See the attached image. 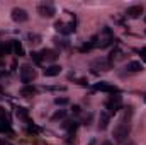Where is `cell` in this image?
Returning <instances> with one entry per match:
<instances>
[{"mask_svg": "<svg viewBox=\"0 0 146 145\" xmlns=\"http://www.w3.org/2000/svg\"><path fill=\"white\" fill-rule=\"evenodd\" d=\"M129 111L126 113V116L117 123V126L114 128V138L115 142H121L124 144L129 137V132H131V125H129V114H131V108H127Z\"/></svg>", "mask_w": 146, "mask_h": 145, "instance_id": "1", "label": "cell"}, {"mask_svg": "<svg viewBox=\"0 0 146 145\" xmlns=\"http://www.w3.org/2000/svg\"><path fill=\"white\" fill-rule=\"evenodd\" d=\"M37 14H39L41 17L49 19V17H53V15L56 14V10H54V7H53L51 3H41V5L37 7Z\"/></svg>", "mask_w": 146, "mask_h": 145, "instance_id": "5", "label": "cell"}, {"mask_svg": "<svg viewBox=\"0 0 146 145\" xmlns=\"http://www.w3.org/2000/svg\"><path fill=\"white\" fill-rule=\"evenodd\" d=\"M37 73H36V68L33 67V65H22L21 67V80L26 84V85H31V82L33 80H36Z\"/></svg>", "mask_w": 146, "mask_h": 145, "instance_id": "2", "label": "cell"}, {"mask_svg": "<svg viewBox=\"0 0 146 145\" xmlns=\"http://www.w3.org/2000/svg\"><path fill=\"white\" fill-rule=\"evenodd\" d=\"M145 21H146V17H145Z\"/></svg>", "mask_w": 146, "mask_h": 145, "instance_id": "31", "label": "cell"}, {"mask_svg": "<svg viewBox=\"0 0 146 145\" xmlns=\"http://www.w3.org/2000/svg\"><path fill=\"white\" fill-rule=\"evenodd\" d=\"M60 73H61V67H60V65H51V67L44 68V75H46V77H56V75H60Z\"/></svg>", "mask_w": 146, "mask_h": 145, "instance_id": "11", "label": "cell"}, {"mask_svg": "<svg viewBox=\"0 0 146 145\" xmlns=\"http://www.w3.org/2000/svg\"><path fill=\"white\" fill-rule=\"evenodd\" d=\"M54 43H56L58 46H61V48H68V46H70L68 39H65V38H54Z\"/></svg>", "mask_w": 146, "mask_h": 145, "instance_id": "19", "label": "cell"}, {"mask_svg": "<svg viewBox=\"0 0 146 145\" xmlns=\"http://www.w3.org/2000/svg\"><path fill=\"white\" fill-rule=\"evenodd\" d=\"M15 114H17L19 118H22V119H26L27 123H31V121H29V118H27V111H26L24 108H17V109H15Z\"/></svg>", "mask_w": 146, "mask_h": 145, "instance_id": "17", "label": "cell"}, {"mask_svg": "<svg viewBox=\"0 0 146 145\" xmlns=\"http://www.w3.org/2000/svg\"><path fill=\"white\" fill-rule=\"evenodd\" d=\"M97 91H102V92H109V94H117L119 92V89L117 87H114V85H109V84H106V82H99V84H95L94 85Z\"/></svg>", "mask_w": 146, "mask_h": 145, "instance_id": "9", "label": "cell"}, {"mask_svg": "<svg viewBox=\"0 0 146 145\" xmlns=\"http://www.w3.org/2000/svg\"><path fill=\"white\" fill-rule=\"evenodd\" d=\"M126 145H136V144H134V142H127Z\"/></svg>", "mask_w": 146, "mask_h": 145, "instance_id": "27", "label": "cell"}, {"mask_svg": "<svg viewBox=\"0 0 146 145\" xmlns=\"http://www.w3.org/2000/svg\"><path fill=\"white\" fill-rule=\"evenodd\" d=\"M54 28H56V31L58 33H61V34H70L75 31V24H65V22H61V21H58L56 24H54Z\"/></svg>", "mask_w": 146, "mask_h": 145, "instance_id": "8", "label": "cell"}, {"mask_svg": "<svg viewBox=\"0 0 146 145\" xmlns=\"http://www.w3.org/2000/svg\"><path fill=\"white\" fill-rule=\"evenodd\" d=\"M78 84H80V85H88V82H87L85 79H80V80H78Z\"/></svg>", "mask_w": 146, "mask_h": 145, "instance_id": "23", "label": "cell"}, {"mask_svg": "<svg viewBox=\"0 0 146 145\" xmlns=\"http://www.w3.org/2000/svg\"><path fill=\"white\" fill-rule=\"evenodd\" d=\"M141 14H143V5H133V7H129V9L126 10V15H127V17H133V19L139 17Z\"/></svg>", "mask_w": 146, "mask_h": 145, "instance_id": "10", "label": "cell"}, {"mask_svg": "<svg viewBox=\"0 0 146 145\" xmlns=\"http://www.w3.org/2000/svg\"><path fill=\"white\" fill-rule=\"evenodd\" d=\"M126 68H127V72L136 73V72H141V70H143V65H141L139 62H129Z\"/></svg>", "mask_w": 146, "mask_h": 145, "instance_id": "14", "label": "cell"}, {"mask_svg": "<svg viewBox=\"0 0 146 145\" xmlns=\"http://www.w3.org/2000/svg\"><path fill=\"white\" fill-rule=\"evenodd\" d=\"M12 19H14L15 22H26V21L29 19V14H27L24 9L15 7V9H12Z\"/></svg>", "mask_w": 146, "mask_h": 145, "instance_id": "6", "label": "cell"}, {"mask_svg": "<svg viewBox=\"0 0 146 145\" xmlns=\"http://www.w3.org/2000/svg\"><path fill=\"white\" fill-rule=\"evenodd\" d=\"M0 132H7V133H10L12 130H10V126H9V123L3 119V118H0Z\"/></svg>", "mask_w": 146, "mask_h": 145, "instance_id": "20", "label": "cell"}, {"mask_svg": "<svg viewBox=\"0 0 146 145\" xmlns=\"http://www.w3.org/2000/svg\"><path fill=\"white\" fill-rule=\"evenodd\" d=\"M39 56H41V62H56L60 55L56 50H42L39 53Z\"/></svg>", "mask_w": 146, "mask_h": 145, "instance_id": "7", "label": "cell"}, {"mask_svg": "<svg viewBox=\"0 0 146 145\" xmlns=\"http://www.w3.org/2000/svg\"><path fill=\"white\" fill-rule=\"evenodd\" d=\"M122 108V101H121V96H110L109 99H107V103H106V109L109 111V114H114V113H117L119 109Z\"/></svg>", "mask_w": 146, "mask_h": 145, "instance_id": "3", "label": "cell"}, {"mask_svg": "<svg viewBox=\"0 0 146 145\" xmlns=\"http://www.w3.org/2000/svg\"><path fill=\"white\" fill-rule=\"evenodd\" d=\"M109 113H100V118H99V128L100 130H106L109 126Z\"/></svg>", "mask_w": 146, "mask_h": 145, "instance_id": "12", "label": "cell"}, {"mask_svg": "<svg viewBox=\"0 0 146 145\" xmlns=\"http://www.w3.org/2000/svg\"><path fill=\"white\" fill-rule=\"evenodd\" d=\"M0 145H9V142H5V140H2V142H0Z\"/></svg>", "mask_w": 146, "mask_h": 145, "instance_id": "26", "label": "cell"}, {"mask_svg": "<svg viewBox=\"0 0 146 145\" xmlns=\"http://www.w3.org/2000/svg\"><path fill=\"white\" fill-rule=\"evenodd\" d=\"M141 58L146 62V48H143V50H141Z\"/></svg>", "mask_w": 146, "mask_h": 145, "instance_id": "24", "label": "cell"}, {"mask_svg": "<svg viewBox=\"0 0 146 145\" xmlns=\"http://www.w3.org/2000/svg\"><path fill=\"white\" fill-rule=\"evenodd\" d=\"M21 94H22L24 97L34 96V94H36V87H34V85H24V87H22V91H21Z\"/></svg>", "mask_w": 146, "mask_h": 145, "instance_id": "15", "label": "cell"}, {"mask_svg": "<svg viewBox=\"0 0 146 145\" xmlns=\"http://www.w3.org/2000/svg\"><path fill=\"white\" fill-rule=\"evenodd\" d=\"M104 145H114V144H110V142H106V144H104Z\"/></svg>", "mask_w": 146, "mask_h": 145, "instance_id": "28", "label": "cell"}, {"mask_svg": "<svg viewBox=\"0 0 146 145\" xmlns=\"http://www.w3.org/2000/svg\"><path fill=\"white\" fill-rule=\"evenodd\" d=\"M2 75H3V72H0V77H2Z\"/></svg>", "mask_w": 146, "mask_h": 145, "instance_id": "30", "label": "cell"}, {"mask_svg": "<svg viewBox=\"0 0 146 145\" xmlns=\"http://www.w3.org/2000/svg\"><path fill=\"white\" fill-rule=\"evenodd\" d=\"M12 50H14V53H15V55H19V56H24V55H26L24 46H22V43H21V41H14V43H12Z\"/></svg>", "mask_w": 146, "mask_h": 145, "instance_id": "13", "label": "cell"}, {"mask_svg": "<svg viewBox=\"0 0 146 145\" xmlns=\"http://www.w3.org/2000/svg\"><path fill=\"white\" fill-rule=\"evenodd\" d=\"M27 39H29L31 44H39V43H41V36H39V34H34V33H29V34H27Z\"/></svg>", "mask_w": 146, "mask_h": 145, "instance_id": "16", "label": "cell"}, {"mask_svg": "<svg viewBox=\"0 0 146 145\" xmlns=\"http://www.w3.org/2000/svg\"><path fill=\"white\" fill-rule=\"evenodd\" d=\"M110 67H112V62L110 60H106V58H99V60H95L94 63H92V68H94V72H107L110 70Z\"/></svg>", "mask_w": 146, "mask_h": 145, "instance_id": "4", "label": "cell"}, {"mask_svg": "<svg viewBox=\"0 0 146 145\" xmlns=\"http://www.w3.org/2000/svg\"><path fill=\"white\" fill-rule=\"evenodd\" d=\"M10 51H12V44H10V43H3V44H2V56H3V55H9Z\"/></svg>", "mask_w": 146, "mask_h": 145, "instance_id": "21", "label": "cell"}, {"mask_svg": "<svg viewBox=\"0 0 146 145\" xmlns=\"http://www.w3.org/2000/svg\"><path fill=\"white\" fill-rule=\"evenodd\" d=\"M73 113H80V106H73Z\"/></svg>", "mask_w": 146, "mask_h": 145, "instance_id": "25", "label": "cell"}, {"mask_svg": "<svg viewBox=\"0 0 146 145\" xmlns=\"http://www.w3.org/2000/svg\"><path fill=\"white\" fill-rule=\"evenodd\" d=\"M65 116H66V111H65V109H58V111L53 114V118H51V119H53V121H58V119H63Z\"/></svg>", "mask_w": 146, "mask_h": 145, "instance_id": "18", "label": "cell"}, {"mask_svg": "<svg viewBox=\"0 0 146 145\" xmlns=\"http://www.w3.org/2000/svg\"><path fill=\"white\" fill-rule=\"evenodd\" d=\"M54 104L65 106V104H68V99H66V97H56V99H54Z\"/></svg>", "mask_w": 146, "mask_h": 145, "instance_id": "22", "label": "cell"}, {"mask_svg": "<svg viewBox=\"0 0 146 145\" xmlns=\"http://www.w3.org/2000/svg\"><path fill=\"white\" fill-rule=\"evenodd\" d=\"M143 99H145V103H146V94H145V97H143Z\"/></svg>", "mask_w": 146, "mask_h": 145, "instance_id": "29", "label": "cell"}]
</instances>
